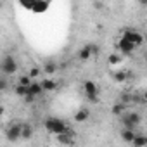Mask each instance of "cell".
Returning <instances> with one entry per match:
<instances>
[{"label": "cell", "mask_w": 147, "mask_h": 147, "mask_svg": "<svg viewBox=\"0 0 147 147\" xmlns=\"http://www.w3.org/2000/svg\"><path fill=\"white\" fill-rule=\"evenodd\" d=\"M43 125H45V130L49 133H54V135H61L67 130V125L59 118H47Z\"/></svg>", "instance_id": "6da1fadb"}, {"label": "cell", "mask_w": 147, "mask_h": 147, "mask_svg": "<svg viewBox=\"0 0 147 147\" xmlns=\"http://www.w3.org/2000/svg\"><path fill=\"white\" fill-rule=\"evenodd\" d=\"M121 38H125L126 42H130L135 49H137V47H140V45H144V35H142L140 31L133 30V28H126V30L123 31Z\"/></svg>", "instance_id": "7a4b0ae2"}, {"label": "cell", "mask_w": 147, "mask_h": 147, "mask_svg": "<svg viewBox=\"0 0 147 147\" xmlns=\"http://www.w3.org/2000/svg\"><path fill=\"white\" fill-rule=\"evenodd\" d=\"M140 121H142V116L137 111H131L128 114H121V125L125 130H135V126L140 125Z\"/></svg>", "instance_id": "3957f363"}, {"label": "cell", "mask_w": 147, "mask_h": 147, "mask_svg": "<svg viewBox=\"0 0 147 147\" xmlns=\"http://www.w3.org/2000/svg\"><path fill=\"white\" fill-rule=\"evenodd\" d=\"M83 90H85V95H87V99L90 100V102H97L99 100V87H97V83L95 82H92V80H87L85 83H83Z\"/></svg>", "instance_id": "277c9868"}, {"label": "cell", "mask_w": 147, "mask_h": 147, "mask_svg": "<svg viewBox=\"0 0 147 147\" xmlns=\"http://www.w3.org/2000/svg\"><path fill=\"white\" fill-rule=\"evenodd\" d=\"M0 69H2L5 75H14V73L18 71V62H16V59L7 54V55L2 59V62H0Z\"/></svg>", "instance_id": "5b68a950"}, {"label": "cell", "mask_w": 147, "mask_h": 147, "mask_svg": "<svg viewBox=\"0 0 147 147\" xmlns=\"http://www.w3.org/2000/svg\"><path fill=\"white\" fill-rule=\"evenodd\" d=\"M97 54H99V47L95 43H87L78 50V59L80 61H88L92 55H97Z\"/></svg>", "instance_id": "8992f818"}, {"label": "cell", "mask_w": 147, "mask_h": 147, "mask_svg": "<svg viewBox=\"0 0 147 147\" xmlns=\"http://www.w3.org/2000/svg\"><path fill=\"white\" fill-rule=\"evenodd\" d=\"M21 126L23 123H11L5 130V137L9 142H18L21 138Z\"/></svg>", "instance_id": "52a82bcc"}, {"label": "cell", "mask_w": 147, "mask_h": 147, "mask_svg": "<svg viewBox=\"0 0 147 147\" xmlns=\"http://www.w3.org/2000/svg\"><path fill=\"white\" fill-rule=\"evenodd\" d=\"M57 142H59V144H62V145H69V144L75 142V133H73V131L67 128L64 133L57 135Z\"/></svg>", "instance_id": "ba28073f"}, {"label": "cell", "mask_w": 147, "mask_h": 147, "mask_svg": "<svg viewBox=\"0 0 147 147\" xmlns=\"http://www.w3.org/2000/svg\"><path fill=\"white\" fill-rule=\"evenodd\" d=\"M43 94V90H42V85H40V82H36V80H33L30 85H28V95H31V97H40Z\"/></svg>", "instance_id": "9c48e42d"}, {"label": "cell", "mask_w": 147, "mask_h": 147, "mask_svg": "<svg viewBox=\"0 0 147 147\" xmlns=\"http://www.w3.org/2000/svg\"><path fill=\"white\" fill-rule=\"evenodd\" d=\"M118 49H119L121 54H131V52L135 50V47H133L130 42H126L125 38H119V42H118Z\"/></svg>", "instance_id": "30bf717a"}, {"label": "cell", "mask_w": 147, "mask_h": 147, "mask_svg": "<svg viewBox=\"0 0 147 147\" xmlns=\"http://www.w3.org/2000/svg\"><path fill=\"white\" fill-rule=\"evenodd\" d=\"M40 85H42V90H43V92H54V90L57 88V83H55L52 78H45V80H42Z\"/></svg>", "instance_id": "8fae6325"}, {"label": "cell", "mask_w": 147, "mask_h": 147, "mask_svg": "<svg viewBox=\"0 0 147 147\" xmlns=\"http://www.w3.org/2000/svg\"><path fill=\"white\" fill-rule=\"evenodd\" d=\"M49 7H50V4H49V2H38V0H36V2H33V4H31V11H33V12H36V14L45 12Z\"/></svg>", "instance_id": "7c38bea8"}, {"label": "cell", "mask_w": 147, "mask_h": 147, "mask_svg": "<svg viewBox=\"0 0 147 147\" xmlns=\"http://www.w3.org/2000/svg\"><path fill=\"white\" fill-rule=\"evenodd\" d=\"M88 118H90V111H88L87 107L76 111V114H75V121H76V123H83V121H87Z\"/></svg>", "instance_id": "4fadbf2b"}, {"label": "cell", "mask_w": 147, "mask_h": 147, "mask_svg": "<svg viewBox=\"0 0 147 147\" xmlns=\"http://www.w3.org/2000/svg\"><path fill=\"white\" fill-rule=\"evenodd\" d=\"M31 135H33V126L30 123H23V126H21V138L23 140H30Z\"/></svg>", "instance_id": "5bb4252c"}, {"label": "cell", "mask_w": 147, "mask_h": 147, "mask_svg": "<svg viewBox=\"0 0 147 147\" xmlns=\"http://www.w3.org/2000/svg\"><path fill=\"white\" fill-rule=\"evenodd\" d=\"M131 145H133V147H145V145H147V137H145L144 133H137L135 138L131 140Z\"/></svg>", "instance_id": "9a60e30c"}, {"label": "cell", "mask_w": 147, "mask_h": 147, "mask_svg": "<svg viewBox=\"0 0 147 147\" xmlns=\"http://www.w3.org/2000/svg\"><path fill=\"white\" fill-rule=\"evenodd\" d=\"M135 135H137V131L135 130H121V138H123V142H126V144H131V140L135 138Z\"/></svg>", "instance_id": "2e32d148"}, {"label": "cell", "mask_w": 147, "mask_h": 147, "mask_svg": "<svg viewBox=\"0 0 147 147\" xmlns=\"http://www.w3.org/2000/svg\"><path fill=\"white\" fill-rule=\"evenodd\" d=\"M125 109H126V106H125L123 102H116V104H113L111 113H113L114 116H121V114H125Z\"/></svg>", "instance_id": "e0dca14e"}, {"label": "cell", "mask_w": 147, "mask_h": 147, "mask_svg": "<svg viewBox=\"0 0 147 147\" xmlns=\"http://www.w3.org/2000/svg\"><path fill=\"white\" fill-rule=\"evenodd\" d=\"M45 73H47V75H54V73L57 71V64L54 62V61H47L45 64H43V67H42Z\"/></svg>", "instance_id": "ac0fdd59"}, {"label": "cell", "mask_w": 147, "mask_h": 147, "mask_svg": "<svg viewBox=\"0 0 147 147\" xmlns=\"http://www.w3.org/2000/svg\"><path fill=\"white\" fill-rule=\"evenodd\" d=\"M113 78H114V82H116V83H123V82L128 78V75H126L123 69H119V71H116L114 75H113Z\"/></svg>", "instance_id": "d6986e66"}, {"label": "cell", "mask_w": 147, "mask_h": 147, "mask_svg": "<svg viewBox=\"0 0 147 147\" xmlns=\"http://www.w3.org/2000/svg\"><path fill=\"white\" fill-rule=\"evenodd\" d=\"M121 61H123V57H121L119 54H111L109 59H107V62H109L111 66H118V64H121Z\"/></svg>", "instance_id": "ffe728a7"}, {"label": "cell", "mask_w": 147, "mask_h": 147, "mask_svg": "<svg viewBox=\"0 0 147 147\" xmlns=\"http://www.w3.org/2000/svg\"><path fill=\"white\" fill-rule=\"evenodd\" d=\"M31 82H33V80H31L28 75H23V76H19V82H18V85H21V87H28Z\"/></svg>", "instance_id": "44dd1931"}, {"label": "cell", "mask_w": 147, "mask_h": 147, "mask_svg": "<svg viewBox=\"0 0 147 147\" xmlns=\"http://www.w3.org/2000/svg\"><path fill=\"white\" fill-rule=\"evenodd\" d=\"M40 73H42V67H36V66H33L31 69H30V78L33 80V78H38V75H40Z\"/></svg>", "instance_id": "7402d4cb"}, {"label": "cell", "mask_w": 147, "mask_h": 147, "mask_svg": "<svg viewBox=\"0 0 147 147\" xmlns=\"http://www.w3.org/2000/svg\"><path fill=\"white\" fill-rule=\"evenodd\" d=\"M16 94H18L19 97H26V95H28V87H21V85H18V87H16Z\"/></svg>", "instance_id": "603a6c76"}, {"label": "cell", "mask_w": 147, "mask_h": 147, "mask_svg": "<svg viewBox=\"0 0 147 147\" xmlns=\"http://www.w3.org/2000/svg\"><path fill=\"white\" fill-rule=\"evenodd\" d=\"M5 88H7V80L0 78V90H5Z\"/></svg>", "instance_id": "cb8c5ba5"}, {"label": "cell", "mask_w": 147, "mask_h": 147, "mask_svg": "<svg viewBox=\"0 0 147 147\" xmlns=\"http://www.w3.org/2000/svg\"><path fill=\"white\" fill-rule=\"evenodd\" d=\"M24 100H26L28 104H31V102L35 100V97H31V95H26V97H24Z\"/></svg>", "instance_id": "d4e9b609"}, {"label": "cell", "mask_w": 147, "mask_h": 147, "mask_svg": "<svg viewBox=\"0 0 147 147\" xmlns=\"http://www.w3.org/2000/svg\"><path fill=\"white\" fill-rule=\"evenodd\" d=\"M4 113H5V107H4V106H0V118L4 116Z\"/></svg>", "instance_id": "484cf974"}]
</instances>
